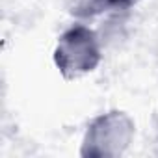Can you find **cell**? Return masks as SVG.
<instances>
[{"label":"cell","instance_id":"6da1fadb","mask_svg":"<svg viewBox=\"0 0 158 158\" xmlns=\"http://www.w3.org/2000/svg\"><path fill=\"white\" fill-rule=\"evenodd\" d=\"M104 56V43L101 34L88 23L74 21L65 28L54 45L52 61L63 80H78L101 65Z\"/></svg>","mask_w":158,"mask_h":158},{"label":"cell","instance_id":"7a4b0ae2","mask_svg":"<svg viewBox=\"0 0 158 158\" xmlns=\"http://www.w3.org/2000/svg\"><path fill=\"white\" fill-rule=\"evenodd\" d=\"M136 138V121L125 110L112 108L97 114L86 127L80 154L82 158H119L128 152Z\"/></svg>","mask_w":158,"mask_h":158},{"label":"cell","instance_id":"3957f363","mask_svg":"<svg viewBox=\"0 0 158 158\" xmlns=\"http://www.w3.org/2000/svg\"><path fill=\"white\" fill-rule=\"evenodd\" d=\"M139 0H65V11L80 23H89L101 15L127 13Z\"/></svg>","mask_w":158,"mask_h":158}]
</instances>
